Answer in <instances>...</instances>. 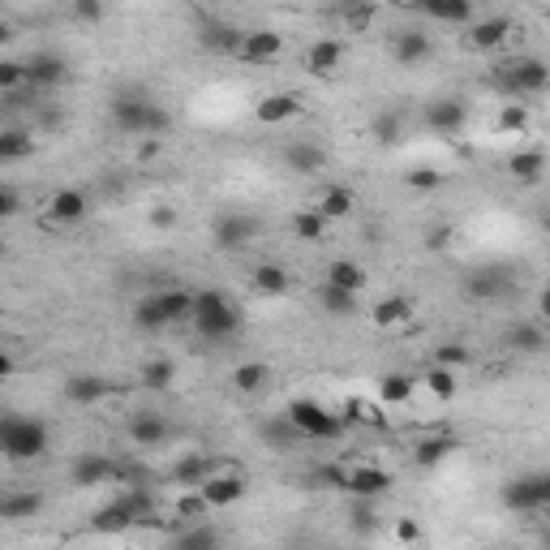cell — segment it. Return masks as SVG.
Wrapping results in <instances>:
<instances>
[{
	"label": "cell",
	"mask_w": 550,
	"mask_h": 550,
	"mask_svg": "<svg viewBox=\"0 0 550 550\" xmlns=\"http://www.w3.org/2000/svg\"><path fill=\"white\" fill-rule=\"evenodd\" d=\"M108 117H112V129H121L125 138H164L172 129V112L164 104H155L138 86H125V91L112 95Z\"/></svg>",
	"instance_id": "1"
},
{
	"label": "cell",
	"mask_w": 550,
	"mask_h": 550,
	"mask_svg": "<svg viewBox=\"0 0 550 550\" xmlns=\"http://www.w3.org/2000/svg\"><path fill=\"white\" fill-rule=\"evenodd\" d=\"M190 323L207 344H228V340L241 336L245 318H241V306L228 293H220V288H202V293H194Z\"/></svg>",
	"instance_id": "2"
},
{
	"label": "cell",
	"mask_w": 550,
	"mask_h": 550,
	"mask_svg": "<svg viewBox=\"0 0 550 550\" xmlns=\"http://www.w3.org/2000/svg\"><path fill=\"white\" fill-rule=\"evenodd\" d=\"M52 443V430L48 422L39 417H26V413H0V456L13 460V465H31L48 452Z\"/></svg>",
	"instance_id": "3"
},
{
	"label": "cell",
	"mask_w": 550,
	"mask_h": 550,
	"mask_svg": "<svg viewBox=\"0 0 550 550\" xmlns=\"http://www.w3.org/2000/svg\"><path fill=\"white\" fill-rule=\"evenodd\" d=\"M190 306H194V293H185V288H155V293L138 297L134 306V327L155 336V331H168L190 318Z\"/></svg>",
	"instance_id": "4"
},
{
	"label": "cell",
	"mask_w": 550,
	"mask_h": 550,
	"mask_svg": "<svg viewBox=\"0 0 550 550\" xmlns=\"http://www.w3.org/2000/svg\"><path fill=\"white\" fill-rule=\"evenodd\" d=\"M490 82L503 91V99H533V95H542L546 91V82H550V69L542 56H508V61H499L495 65V74H490Z\"/></svg>",
	"instance_id": "5"
},
{
	"label": "cell",
	"mask_w": 550,
	"mask_h": 550,
	"mask_svg": "<svg viewBox=\"0 0 550 550\" xmlns=\"http://www.w3.org/2000/svg\"><path fill=\"white\" fill-rule=\"evenodd\" d=\"M284 417L297 426L301 439H310V443H331V439H340L344 434V413H331L327 404H318L310 396H297V400H288V409Z\"/></svg>",
	"instance_id": "6"
},
{
	"label": "cell",
	"mask_w": 550,
	"mask_h": 550,
	"mask_svg": "<svg viewBox=\"0 0 550 550\" xmlns=\"http://www.w3.org/2000/svg\"><path fill=\"white\" fill-rule=\"evenodd\" d=\"M499 503L516 516H538L550 508V473H520L499 486Z\"/></svg>",
	"instance_id": "7"
},
{
	"label": "cell",
	"mask_w": 550,
	"mask_h": 550,
	"mask_svg": "<svg viewBox=\"0 0 550 550\" xmlns=\"http://www.w3.org/2000/svg\"><path fill=\"white\" fill-rule=\"evenodd\" d=\"M258 233H263V220L250 211H220L211 220V241H215V250H224V254L250 250L258 241Z\"/></svg>",
	"instance_id": "8"
},
{
	"label": "cell",
	"mask_w": 550,
	"mask_h": 550,
	"mask_svg": "<svg viewBox=\"0 0 550 550\" xmlns=\"http://www.w3.org/2000/svg\"><path fill=\"white\" fill-rule=\"evenodd\" d=\"M422 125L430 129L434 138H456V134H465V125H469V104L460 95H439V99H430V104L422 108Z\"/></svg>",
	"instance_id": "9"
},
{
	"label": "cell",
	"mask_w": 550,
	"mask_h": 550,
	"mask_svg": "<svg viewBox=\"0 0 550 550\" xmlns=\"http://www.w3.org/2000/svg\"><path fill=\"white\" fill-rule=\"evenodd\" d=\"M194 490L202 495V503H207L211 512H224V508H233V503H241V499H245V490H250V482H245V473L228 469V473H207V477H202V482H198Z\"/></svg>",
	"instance_id": "10"
},
{
	"label": "cell",
	"mask_w": 550,
	"mask_h": 550,
	"mask_svg": "<svg viewBox=\"0 0 550 550\" xmlns=\"http://www.w3.org/2000/svg\"><path fill=\"white\" fill-rule=\"evenodd\" d=\"M26 91H56V86L69 82V61L61 52H31L26 56Z\"/></svg>",
	"instance_id": "11"
},
{
	"label": "cell",
	"mask_w": 550,
	"mask_h": 550,
	"mask_svg": "<svg viewBox=\"0 0 550 550\" xmlns=\"http://www.w3.org/2000/svg\"><path fill=\"white\" fill-rule=\"evenodd\" d=\"M392 486H396V477L392 469H383V465H353V469H344V495L349 499H383V495H392Z\"/></svg>",
	"instance_id": "12"
},
{
	"label": "cell",
	"mask_w": 550,
	"mask_h": 550,
	"mask_svg": "<svg viewBox=\"0 0 550 550\" xmlns=\"http://www.w3.org/2000/svg\"><path fill=\"white\" fill-rule=\"evenodd\" d=\"M387 48H392V61L404 69H417L434 56V39L422 31V26H400V31L387 35Z\"/></svg>",
	"instance_id": "13"
},
{
	"label": "cell",
	"mask_w": 550,
	"mask_h": 550,
	"mask_svg": "<svg viewBox=\"0 0 550 550\" xmlns=\"http://www.w3.org/2000/svg\"><path fill=\"white\" fill-rule=\"evenodd\" d=\"M284 52V35L271 31V26H258V31H241V43H237V61L241 65H275Z\"/></svg>",
	"instance_id": "14"
},
{
	"label": "cell",
	"mask_w": 550,
	"mask_h": 550,
	"mask_svg": "<svg viewBox=\"0 0 550 550\" xmlns=\"http://www.w3.org/2000/svg\"><path fill=\"white\" fill-rule=\"evenodd\" d=\"M86 211H91V198H86V190H56L48 202H43V220H48L52 228H74L86 220Z\"/></svg>",
	"instance_id": "15"
},
{
	"label": "cell",
	"mask_w": 550,
	"mask_h": 550,
	"mask_svg": "<svg viewBox=\"0 0 550 550\" xmlns=\"http://www.w3.org/2000/svg\"><path fill=\"white\" fill-rule=\"evenodd\" d=\"M69 482L78 490H95L104 482H117V460L104 456V452H82L69 460Z\"/></svg>",
	"instance_id": "16"
},
{
	"label": "cell",
	"mask_w": 550,
	"mask_h": 550,
	"mask_svg": "<svg viewBox=\"0 0 550 550\" xmlns=\"http://www.w3.org/2000/svg\"><path fill=\"white\" fill-rule=\"evenodd\" d=\"M512 31H516V22L508 18V13H490V18H482V22L469 26L465 48H469V52H495V48H503V43L512 39Z\"/></svg>",
	"instance_id": "17"
},
{
	"label": "cell",
	"mask_w": 550,
	"mask_h": 550,
	"mask_svg": "<svg viewBox=\"0 0 550 550\" xmlns=\"http://www.w3.org/2000/svg\"><path fill=\"white\" fill-rule=\"evenodd\" d=\"M508 293H512V280L499 267H473L465 275V297L469 301H482V306H490V301H503Z\"/></svg>",
	"instance_id": "18"
},
{
	"label": "cell",
	"mask_w": 550,
	"mask_h": 550,
	"mask_svg": "<svg viewBox=\"0 0 550 550\" xmlns=\"http://www.w3.org/2000/svg\"><path fill=\"white\" fill-rule=\"evenodd\" d=\"M280 159H284V168L293 172V177H318V172L327 168V151L318 147V142H310V138H297V142H284V151H280Z\"/></svg>",
	"instance_id": "19"
},
{
	"label": "cell",
	"mask_w": 550,
	"mask_h": 550,
	"mask_svg": "<svg viewBox=\"0 0 550 550\" xmlns=\"http://www.w3.org/2000/svg\"><path fill=\"white\" fill-rule=\"evenodd\" d=\"M344 56H349V43L344 39H318L306 52V69L314 78H336L344 69Z\"/></svg>",
	"instance_id": "20"
},
{
	"label": "cell",
	"mask_w": 550,
	"mask_h": 550,
	"mask_svg": "<svg viewBox=\"0 0 550 550\" xmlns=\"http://www.w3.org/2000/svg\"><path fill=\"white\" fill-rule=\"evenodd\" d=\"M297 117H301V99L293 91H271L254 104L258 125H284V121H297Z\"/></svg>",
	"instance_id": "21"
},
{
	"label": "cell",
	"mask_w": 550,
	"mask_h": 550,
	"mask_svg": "<svg viewBox=\"0 0 550 550\" xmlns=\"http://www.w3.org/2000/svg\"><path fill=\"white\" fill-rule=\"evenodd\" d=\"M503 344H508L512 353H520V357H538L546 349V327L533 323V318H516V323L503 331Z\"/></svg>",
	"instance_id": "22"
},
{
	"label": "cell",
	"mask_w": 550,
	"mask_h": 550,
	"mask_svg": "<svg viewBox=\"0 0 550 550\" xmlns=\"http://www.w3.org/2000/svg\"><path fill=\"white\" fill-rule=\"evenodd\" d=\"M409 5L430 22H447V26L473 22V0H409Z\"/></svg>",
	"instance_id": "23"
},
{
	"label": "cell",
	"mask_w": 550,
	"mask_h": 550,
	"mask_svg": "<svg viewBox=\"0 0 550 550\" xmlns=\"http://www.w3.org/2000/svg\"><path fill=\"white\" fill-rule=\"evenodd\" d=\"M215 473V460L207 452H185L181 460H172V469H168V482L177 486V490H194L202 477Z\"/></svg>",
	"instance_id": "24"
},
{
	"label": "cell",
	"mask_w": 550,
	"mask_h": 550,
	"mask_svg": "<svg viewBox=\"0 0 550 550\" xmlns=\"http://www.w3.org/2000/svg\"><path fill=\"white\" fill-rule=\"evenodd\" d=\"M112 392L108 379H99V374H69L65 379V400L78 404V409H91V404H99Z\"/></svg>",
	"instance_id": "25"
},
{
	"label": "cell",
	"mask_w": 550,
	"mask_h": 550,
	"mask_svg": "<svg viewBox=\"0 0 550 550\" xmlns=\"http://www.w3.org/2000/svg\"><path fill=\"white\" fill-rule=\"evenodd\" d=\"M168 434H172V426L159 413H134L129 417V443L134 447H159V443H168Z\"/></svg>",
	"instance_id": "26"
},
{
	"label": "cell",
	"mask_w": 550,
	"mask_h": 550,
	"mask_svg": "<svg viewBox=\"0 0 550 550\" xmlns=\"http://www.w3.org/2000/svg\"><path fill=\"white\" fill-rule=\"evenodd\" d=\"M198 43H202L207 52H228V56H233L237 43H241V26L220 22V18H207V22L198 26Z\"/></svg>",
	"instance_id": "27"
},
{
	"label": "cell",
	"mask_w": 550,
	"mask_h": 550,
	"mask_svg": "<svg viewBox=\"0 0 550 550\" xmlns=\"http://www.w3.org/2000/svg\"><path fill=\"white\" fill-rule=\"evenodd\" d=\"M43 512L39 490H0V520H31Z\"/></svg>",
	"instance_id": "28"
},
{
	"label": "cell",
	"mask_w": 550,
	"mask_h": 550,
	"mask_svg": "<svg viewBox=\"0 0 550 550\" xmlns=\"http://www.w3.org/2000/svg\"><path fill=\"white\" fill-rule=\"evenodd\" d=\"M314 211L323 215V220H349V215L357 211V194L349 190V185H327V190L318 194Z\"/></svg>",
	"instance_id": "29"
},
{
	"label": "cell",
	"mask_w": 550,
	"mask_h": 550,
	"mask_svg": "<svg viewBox=\"0 0 550 550\" xmlns=\"http://www.w3.org/2000/svg\"><path fill=\"white\" fill-rule=\"evenodd\" d=\"M250 288L258 297H284L288 288H293V275H288L280 263H258L250 271Z\"/></svg>",
	"instance_id": "30"
},
{
	"label": "cell",
	"mask_w": 550,
	"mask_h": 550,
	"mask_svg": "<svg viewBox=\"0 0 550 550\" xmlns=\"http://www.w3.org/2000/svg\"><path fill=\"white\" fill-rule=\"evenodd\" d=\"M452 452H456V434H430V439H422L413 447V465L430 473V469H439Z\"/></svg>",
	"instance_id": "31"
},
{
	"label": "cell",
	"mask_w": 550,
	"mask_h": 550,
	"mask_svg": "<svg viewBox=\"0 0 550 550\" xmlns=\"http://www.w3.org/2000/svg\"><path fill=\"white\" fill-rule=\"evenodd\" d=\"M508 172L520 185H538L542 172H546V151L542 147H525V151H512L508 159Z\"/></svg>",
	"instance_id": "32"
},
{
	"label": "cell",
	"mask_w": 550,
	"mask_h": 550,
	"mask_svg": "<svg viewBox=\"0 0 550 550\" xmlns=\"http://www.w3.org/2000/svg\"><path fill=\"white\" fill-rule=\"evenodd\" d=\"M370 318H374V327H400V323H409L413 318V301L404 297V293H392V297H383V301H374V310H370Z\"/></svg>",
	"instance_id": "33"
},
{
	"label": "cell",
	"mask_w": 550,
	"mask_h": 550,
	"mask_svg": "<svg viewBox=\"0 0 550 550\" xmlns=\"http://www.w3.org/2000/svg\"><path fill=\"white\" fill-rule=\"evenodd\" d=\"M357 297L361 293H349V288L327 284V280H323V288H318V306H323V314H331V318H353L361 310Z\"/></svg>",
	"instance_id": "34"
},
{
	"label": "cell",
	"mask_w": 550,
	"mask_h": 550,
	"mask_svg": "<svg viewBox=\"0 0 550 550\" xmlns=\"http://www.w3.org/2000/svg\"><path fill=\"white\" fill-rule=\"evenodd\" d=\"M370 134H374V142H379V147H400V142H404V112H400V108L374 112Z\"/></svg>",
	"instance_id": "35"
},
{
	"label": "cell",
	"mask_w": 550,
	"mask_h": 550,
	"mask_svg": "<svg viewBox=\"0 0 550 550\" xmlns=\"http://www.w3.org/2000/svg\"><path fill=\"white\" fill-rule=\"evenodd\" d=\"M31 155H35L31 129H0V164H22Z\"/></svg>",
	"instance_id": "36"
},
{
	"label": "cell",
	"mask_w": 550,
	"mask_h": 550,
	"mask_svg": "<svg viewBox=\"0 0 550 550\" xmlns=\"http://www.w3.org/2000/svg\"><path fill=\"white\" fill-rule=\"evenodd\" d=\"M168 542L177 546V550H211V546H220L224 542V533L220 529H211V525H190V529H177V533H168Z\"/></svg>",
	"instance_id": "37"
},
{
	"label": "cell",
	"mask_w": 550,
	"mask_h": 550,
	"mask_svg": "<svg viewBox=\"0 0 550 550\" xmlns=\"http://www.w3.org/2000/svg\"><path fill=\"white\" fill-rule=\"evenodd\" d=\"M409 400H413V374H400V370L383 374L379 379V404L383 409H400V404H409Z\"/></svg>",
	"instance_id": "38"
},
{
	"label": "cell",
	"mask_w": 550,
	"mask_h": 550,
	"mask_svg": "<svg viewBox=\"0 0 550 550\" xmlns=\"http://www.w3.org/2000/svg\"><path fill=\"white\" fill-rule=\"evenodd\" d=\"M327 284H340V288H349V293H361V288L370 284V271L353 263V258H336V263L327 267Z\"/></svg>",
	"instance_id": "39"
},
{
	"label": "cell",
	"mask_w": 550,
	"mask_h": 550,
	"mask_svg": "<svg viewBox=\"0 0 550 550\" xmlns=\"http://www.w3.org/2000/svg\"><path fill=\"white\" fill-rule=\"evenodd\" d=\"M267 383H271V366H267V361H241V366L233 370V387H237L241 396L263 392Z\"/></svg>",
	"instance_id": "40"
},
{
	"label": "cell",
	"mask_w": 550,
	"mask_h": 550,
	"mask_svg": "<svg viewBox=\"0 0 550 550\" xmlns=\"http://www.w3.org/2000/svg\"><path fill=\"white\" fill-rule=\"evenodd\" d=\"M349 525H353L357 538H374V533H379V499H353Z\"/></svg>",
	"instance_id": "41"
},
{
	"label": "cell",
	"mask_w": 550,
	"mask_h": 550,
	"mask_svg": "<svg viewBox=\"0 0 550 550\" xmlns=\"http://www.w3.org/2000/svg\"><path fill=\"white\" fill-rule=\"evenodd\" d=\"M138 379L147 392H168L172 379H177V366H172V357H151L147 366L138 370Z\"/></svg>",
	"instance_id": "42"
},
{
	"label": "cell",
	"mask_w": 550,
	"mask_h": 550,
	"mask_svg": "<svg viewBox=\"0 0 550 550\" xmlns=\"http://www.w3.org/2000/svg\"><path fill=\"white\" fill-rule=\"evenodd\" d=\"M327 224H331V220H323V215H318L314 207H301L288 228H293L297 241H327Z\"/></svg>",
	"instance_id": "43"
},
{
	"label": "cell",
	"mask_w": 550,
	"mask_h": 550,
	"mask_svg": "<svg viewBox=\"0 0 550 550\" xmlns=\"http://www.w3.org/2000/svg\"><path fill=\"white\" fill-rule=\"evenodd\" d=\"M495 129L499 134H525L529 129V104L525 99H508V104L499 108V117H495Z\"/></svg>",
	"instance_id": "44"
},
{
	"label": "cell",
	"mask_w": 550,
	"mask_h": 550,
	"mask_svg": "<svg viewBox=\"0 0 550 550\" xmlns=\"http://www.w3.org/2000/svg\"><path fill=\"white\" fill-rule=\"evenodd\" d=\"M443 172L434 168V164H413L409 172H404V185H409L413 194H434V190H443Z\"/></svg>",
	"instance_id": "45"
},
{
	"label": "cell",
	"mask_w": 550,
	"mask_h": 550,
	"mask_svg": "<svg viewBox=\"0 0 550 550\" xmlns=\"http://www.w3.org/2000/svg\"><path fill=\"white\" fill-rule=\"evenodd\" d=\"M422 383H426V392H430L434 400H452L456 387H460L456 370H447V366H430V370L422 374Z\"/></svg>",
	"instance_id": "46"
},
{
	"label": "cell",
	"mask_w": 550,
	"mask_h": 550,
	"mask_svg": "<svg viewBox=\"0 0 550 550\" xmlns=\"http://www.w3.org/2000/svg\"><path fill=\"white\" fill-rule=\"evenodd\" d=\"M310 490H340L344 486V465H336V460H327V465H314L306 469V477H301Z\"/></svg>",
	"instance_id": "47"
},
{
	"label": "cell",
	"mask_w": 550,
	"mask_h": 550,
	"mask_svg": "<svg viewBox=\"0 0 550 550\" xmlns=\"http://www.w3.org/2000/svg\"><path fill=\"white\" fill-rule=\"evenodd\" d=\"M263 439L275 447V452H293V443H301V434H297V426L284 417V422H267V426H263Z\"/></svg>",
	"instance_id": "48"
},
{
	"label": "cell",
	"mask_w": 550,
	"mask_h": 550,
	"mask_svg": "<svg viewBox=\"0 0 550 550\" xmlns=\"http://www.w3.org/2000/svg\"><path fill=\"white\" fill-rule=\"evenodd\" d=\"M26 91V65L22 61H0V95H18Z\"/></svg>",
	"instance_id": "49"
},
{
	"label": "cell",
	"mask_w": 550,
	"mask_h": 550,
	"mask_svg": "<svg viewBox=\"0 0 550 550\" xmlns=\"http://www.w3.org/2000/svg\"><path fill=\"white\" fill-rule=\"evenodd\" d=\"M422 241H426V250H430V254H443L447 245L456 241V228L447 224V220H434V224L426 228V233H422Z\"/></svg>",
	"instance_id": "50"
},
{
	"label": "cell",
	"mask_w": 550,
	"mask_h": 550,
	"mask_svg": "<svg viewBox=\"0 0 550 550\" xmlns=\"http://www.w3.org/2000/svg\"><path fill=\"white\" fill-rule=\"evenodd\" d=\"M69 13H74L78 22L95 26V22H104V13H108V0H69Z\"/></svg>",
	"instance_id": "51"
},
{
	"label": "cell",
	"mask_w": 550,
	"mask_h": 550,
	"mask_svg": "<svg viewBox=\"0 0 550 550\" xmlns=\"http://www.w3.org/2000/svg\"><path fill=\"white\" fill-rule=\"evenodd\" d=\"M434 366H447V370H460V366H469V349L465 344H439V349H434Z\"/></svg>",
	"instance_id": "52"
},
{
	"label": "cell",
	"mask_w": 550,
	"mask_h": 550,
	"mask_svg": "<svg viewBox=\"0 0 550 550\" xmlns=\"http://www.w3.org/2000/svg\"><path fill=\"white\" fill-rule=\"evenodd\" d=\"M383 404H366V400H353L349 404V417L344 422H366V426H383Z\"/></svg>",
	"instance_id": "53"
},
{
	"label": "cell",
	"mask_w": 550,
	"mask_h": 550,
	"mask_svg": "<svg viewBox=\"0 0 550 550\" xmlns=\"http://www.w3.org/2000/svg\"><path fill=\"white\" fill-rule=\"evenodd\" d=\"M207 512H211V508H207V503H202L198 490H190V495H185V499L177 503V516H181V520H202Z\"/></svg>",
	"instance_id": "54"
},
{
	"label": "cell",
	"mask_w": 550,
	"mask_h": 550,
	"mask_svg": "<svg viewBox=\"0 0 550 550\" xmlns=\"http://www.w3.org/2000/svg\"><path fill=\"white\" fill-rule=\"evenodd\" d=\"M147 220H151V228H159V233H168V228H177V220H181V215H177V207H168V202H159V207H151V215H147Z\"/></svg>",
	"instance_id": "55"
},
{
	"label": "cell",
	"mask_w": 550,
	"mask_h": 550,
	"mask_svg": "<svg viewBox=\"0 0 550 550\" xmlns=\"http://www.w3.org/2000/svg\"><path fill=\"white\" fill-rule=\"evenodd\" d=\"M18 211H22V194L13 190V185H0V224L13 220Z\"/></svg>",
	"instance_id": "56"
},
{
	"label": "cell",
	"mask_w": 550,
	"mask_h": 550,
	"mask_svg": "<svg viewBox=\"0 0 550 550\" xmlns=\"http://www.w3.org/2000/svg\"><path fill=\"white\" fill-rule=\"evenodd\" d=\"M396 542H422V525H417V520H409V516H400L396 520Z\"/></svg>",
	"instance_id": "57"
},
{
	"label": "cell",
	"mask_w": 550,
	"mask_h": 550,
	"mask_svg": "<svg viewBox=\"0 0 550 550\" xmlns=\"http://www.w3.org/2000/svg\"><path fill=\"white\" fill-rule=\"evenodd\" d=\"M9 374H13V357H9L5 349H0V383H5V379H9Z\"/></svg>",
	"instance_id": "58"
},
{
	"label": "cell",
	"mask_w": 550,
	"mask_h": 550,
	"mask_svg": "<svg viewBox=\"0 0 550 550\" xmlns=\"http://www.w3.org/2000/svg\"><path fill=\"white\" fill-rule=\"evenodd\" d=\"M138 155H142V159H155V155H159V138H147V142H142Z\"/></svg>",
	"instance_id": "59"
},
{
	"label": "cell",
	"mask_w": 550,
	"mask_h": 550,
	"mask_svg": "<svg viewBox=\"0 0 550 550\" xmlns=\"http://www.w3.org/2000/svg\"><path fill=\"white\" fill-rule=\"evenodd\" d=\"M5 43H13V26H9L5 18H0V48H5Z\"/></svg>",
	"instance_id": "60"
},
{
	"label": "cell",
	"mask_w": 550,
	"mask_h": 550,
	"mask_svg": "<svg viewBox=\"0 0 550 550\" xmlns=\"http://www.w3.org/2000/svg\"><path fill=\"white\" fill-rule=\"evenodd\" d=\"M344 5H370V0H344Z\"/></svg>",
	"instance_id": "61"
}]
</instances>
